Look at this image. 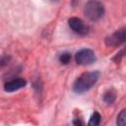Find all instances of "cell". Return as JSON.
Instances as JSON below:
<instances>
[{
    "label": "cell",
    "mask_w": 126,
    "mask_h": 126,
    "mask_svg": "<svg viewBox=\"0 0 126 126\" xmlns=\"http://www.w3.org/2000/svg\"><path fill=\"white\" fill-rule=\"evenodd\" d=\"M85 16L93 22L98 21L104 14V7L98 0H89L84 7Z\"/></svg>",
    "instance_id": "obj_2"
},
{
    "label": "cell",
    "mask_w": 126,
    "mask_h": 126,
    "mask_svg": "<svg viewBox=\"0 0 126 126\" xmlns=\"http://www.w3.org/2000/svg\"><path fill=\"white\" fill-rule=\"evenodd\" d=\"M125 41V29L122 28L114 32L112 34L105 38V43L108 46H118Z\"/></svg>",
    "instance_id": "obj_5"
},
{
    "label": "cell",
    "mask_w": 126,
    "mask_h": 126,
    "mask_svg": "<svg viewBox=\"0 0 126 126\" xmlns=\"http://www.w3.org/2000/svg\"><path fill=\"white\" fill-rule=\"evenodd\" d=\"M75 60L80 65H91L95 61V55L93 50L84 48L78 51L75 55Z\"/></svg>",
    "instance_id": "obj_3"
},
{
    "label": "cell",
    "mask_w": 126,
    "mask_h": 126,
    "mask_svg": "<svg viewBox=\"0 0 126 126\" xmlns=\"http://www.w3.org/2000/svg\"><path fill=\"white\" fill-rule=\"evenodd\" d=\"M103 99H104V101H105L106 103H108V104L112 103V102L115 100V94H114V92H112V91L106 92V93L104 94V95H103Z\"/></svg>",
    "instance_id": "obj_7"
},
{
    "label": "cell",
    "mask_w": 126,
    "mask_h": 126,
    "mask_svg": "<svg viewBox=\"0 0 126 126\" xmlns=\"http://www.w3.org/2000/svg\"><path fill=\"white\" fill-rule=\"evenodd\" d=\"M100 115L98 112H94L92 116H91V119L89 121V125H94V126H96L100 123Z\"/></svg>",
    "instance_id": "obj_8"
},
{
    "label": "cell",
    "mask_w": 126,
    "mask_h": 126,
    "mask_svg": "<svg viewBox=\"0 0 126 126\" xmlns=\"http://www.w3.org/2000/svg\"><path fill=\"white\" fill-rule=\"evenodd\" d=\"M68 24H69V27L71 28V30L74 32H76V33H78L80 35H85L89 32L88 26L79 18H71V19H69Z\"/></svg>",
    "instance_id": "obj_4"
},
{
    "label": "cell",
    "mask_w": 126,
    "mask_h": 126,
    "mask_svg": "<svg viewBox=\"0 0 126 126\" xmlns=\"http://www.w3.org/2000/svg\"><path fill=\"white\" fill-rule=\"evenodd\" d=\"M27 84L26 80H24L23 78H17V79H14L8 83L5 84V87H4V90L8 93H11V92H15L17 90H20L22 89L23 87H25Z\"/></svg>",
    "instance_id": "obj_6"
},
{
    "label": "cell",
    "mask_w": 126,
    "mask_h": 126,
    "mask_svg": "<svg viewBox=\"0 0 126 126\" xmlns=\"http://www.w3.org/2000/svg\"><path fill=\"white\" fill-rule=\"evenodd\" d=\"M125 118H126V111H125V109H122V111L117 116V124L121 125V126H124L125 123H126Z\"/></svg>",
    "instance_id": "obj_9"
},
{
    "label": "cell",
    "mask_w": 126,
    "mask_h": 126,
    "mask_svg": "<svg viewBox=\"0 0 126 126\" xmlns=\"http://www.w3.org/2000/svg\"><path fill=\"white\" fill-rule=\"evenodd\" d=\"M99 73L97 71L87 72L82 74L74 83L73 91L77 94H82L89 91L98 80Z\"/></svg>",
    "instance_id": "obj_1"
},
{
    "label": "cell",
    "mask_w": 126,
    "mask_h": 126,
    "mask_svg": "<svg viewBox=\"0 0 126 126\" xmlns=\"http://www.w3.org/2000/svg\"><path fill=\"white\" fill-rule=\"evenodd\" d=\"M71 60V54L68 53V52H65V53H62L60 56H59V61L62 63V64H68Z\"/></svg>",
    "instance_id": "obj_10"
}]
</instances>
